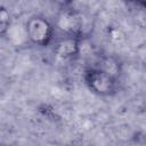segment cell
<instances>
[{
    "mask_svg": "<svg viewBox=\"0 0 146 146\" xmlns=\"http://www.w3.org/2000/svg\"><path fill=\"white\" fill-rule=\"evenodd\" d=\"M83 81L92 94L102 97H110L115 95L119 87L117 79L107 74L97 66L89 67L84 71Z\"/></svg>",
    "mask_w": 146,
    "mask_h": 146,
    "instance_id": "obj_1",
    "label": "cell"
},
{
    "mask_svg": "<svg viewBox=\"0 0 146 146\" xmlns=\"http://www.w3.org/2000/svg\"><path fill=\"white\" fill-rule=\"evenodd\" d=\"M97 67L103 70L104 72H106L107 74L112 75L113 78H115L117 80H119V78L121 75V72H122V65H121L120 60L114 56L102 57Z\"/></svg>",
    "mask_w": 146,
    "mask_h": 146,
    "instance_id": "obj_6",
    "label": "cell"
},
{
    "mask_svg": "<svg viewBox=\"0 0 146 146\" xmlns=\"http://www.w3.org/2000/svg\"><path fill=\"white\" fill-rule=\"evenodd\" d=\"M55 26L64 34V36H73L79 39L83 38L84 18L82 14L75 9H62L57 15Z\"/></svg>",
    "mask_w": 146,
    "mask_h": 146,
    "instance_id": "obj_3",
    "label": "cell"
},
{
    "mask_svg": "<svg viewBox=\"0 0 146 146\" xmlns=\"http://www.w3.org/2000/svg\"><path fill=\"white\" fill-rule=\"evenodd\" d=\"M11 25H13V21H11L10 11L5 6H1L0 7V34L1 36L7 35Z\"/></svg>",
    "mask_w": 146,
    "mask_h": 146,
    "instance_id": "obj_7",
    "label": "cell"
},
{
    "mask_svg": "<svg viewBox=\"0 0 146 146\" xmlns=\"http://www.w3.org/2000/svg\"><path fill=\"white\" fill-rule=\"evenodd\" d=\"M81 41L79 38L63 36L55 43L54 52L60 59L75 58L81 54Z\"/></svg>",
    "mask_w": 146,
    "mask_h": 146,
    "instance_id": "obj_4",
    "label": "cell"
},
{
    "mask_svg": "<svg viewBox=\"0 0 146 146\" xmlns=\"http://www.w3.org/2000/svg\"><path fill=\"white\" fill-rule=\"evenodd\" d=\"M127 7L132 22L137 26L146 29V1H129Z\"/></svg>",
    "mask_w": 146,
    "mask_h": 146,
    "instance_id": "obj_5",
    "label": "cell"
},
{
    "mask_svg": "<svg viewBox=\"0 0 146 146\" xmlns=\"http://www.w3.org/2000/svg\"><path fill=\"white\" fill-rule=\"evenodd\" d=\"M124 33L119 30V29H113L111 32H110V39L113 41V42H116V43H121L123 40H124Z\"/></svg>",
    "mask_w": 146,
    "mask_h": 146,
    "instance_id": "obj_8",
    "label": "cell"
},
{
    "mask_svg": "<svg viewBox=\"0 0 146 146\" xmlns=\"http://www.w3.org/2000/svg\"><path fill=\"white\" fill-rule=\"evenodd\" d=\"M25 29L29 41L35 46L47 47L54 39L55 27L44 16H31L25 23Z\"/></svg>",
    "mask_w": 146,
    "mask_h": 146,
    "instance_id": "obj_2",
    "label": "cell"
}]
</instances>
